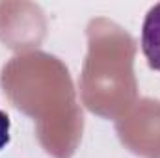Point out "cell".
<instances>
[{
    "label": "cell",
    "mask_w": 160,
    "mask_h": 158,
    "mask_svg": "<svg viewBox=\"0 0 160 158\" xmlns=\"http://www.w3.org/2000/svg\"><path fill=\"white\" fill-rule=\"evenodd\" d=\"M142 52L151 69L160 73V2L155 4L142 26Z\"/></svg>",
    "instance_id": "6da1fadb"
},
{
    "label": "cell",
    "mask_w": 160,
    "mask_h": 158,
    "mask_svg": "<svg viewBox=\"0 0 160 158\" xmlns=\"http://www.w3.org/2000/svg\"><path fill=\"white\" fill-rule=\"evenodd\" d=\"M9 128H11V123L8 114L0 110V151L9 145Z\"/></svg>",
    "instance_id": "7a4b0ae2"
}]
</instances>
